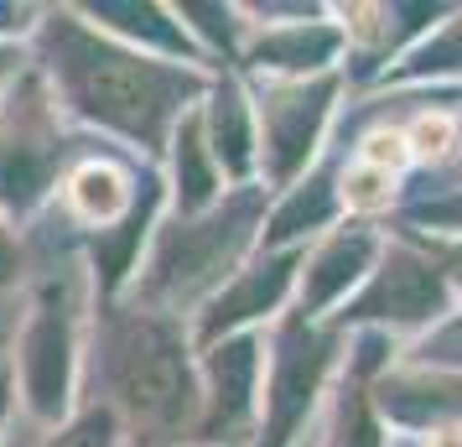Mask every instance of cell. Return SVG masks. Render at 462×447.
I'll list each match as a JSON object with an SVG mask.
<instances>
[{
    "label": "cell",
    "instance_id": "1",
    "mask_svg": "<svg viewBox=\"0 0 462 447\" xmlns=\"http://www.w3.org/2000/svg\"><path fill=\"white\" fill-rule=\"evenodd\" d=\"M47 58H52L58 94L68 99L73 115H84L88 126H105L146 151H156L177 130L182 105L203 88L192 68L162 63L125 42L94 37L73 16L47 22Z\"/></svg>",
    "mask_w": 462,
    "mask_h": 447
},
{
    "label": "cell",
    "instance_id": "2",
    "mask_svg": "<svg viewBox=\"0 0 462 447\" xmlns=\"http://www.w3.org/2000/svg\"><path fill=\"white\" fill-rule=\"evenodd\" d=\"M109 375L120 401L156 426L188 422L203 405L198 375L188 364V343L177 333V322H167L162 312H135L120 322V333L109 343Z\"/></svg>",
    "mask_w": 462,
    "mask_h": 447
},
{
    "label": "cell",
    "instance_id": "3",
    "mask_svg": "<svg viewBox=\"0 0 462 447\" xmlns=\"http://www.w3.org/2000/svg\"><path fill=\"white\" fill-rule=\"evenodd\" d=\"M254 219H260V192H239L229 209L198 213L171 224L167 235L156 239L151 271L141 281V297L156 307H182L198 292H208L229 276V265L239 260L245 239H250Z\"/></svg>",
    "mask_w": 462,
    "mask_h": 447
},
{
    "label": "cell",
    "instance_id": "4",
    "mask_svg": "<svg viewBox=\"0 0 462 447\" xmlns=\"http://www.w3.org/2000/svg\"><path fill=\"white\" fill-rule=\"evenodd\" d=\"M333 79H301V84H281L260 99V167L275 188H296V172H307L317 141L333 115Z\"/></svg>",
    "mask_w": 462,
    "mask_h": 447
},
{
    "label": "cell",
    "instance_id": "5",
    "mask_svg": "<svg viewBox=\"0 0 462 447\" xmlns=\"http://www.w3.org/2000/svg\"><path fill=\"white\" fill-rule=\"evenodd\" d=\"M328 364H333V343L317 339L307 318H291L275 339L271 354V380L260 385L265 390V447H286L296 437V426L307 422L317 390L328 380Z\"/></svg>",
    "mask_w": 462,
    "mask_h": 447
},
{
    "label": "cell",
    "instance_id": "6",
    "mask_svg": "<svg viewBox=\"0 0 462 447\" xmlns=\"http://www.w3.org/2000/svg\"><path fill=\"white\" fill-rule=\"evenodd\" d=\"M354 322H395V328H420L447 312V281L437 265L416 250H384L374 265V281L364 286V297L343 307Z\"/></svg>",
    "mask_w": 462,
    "mask_h": 447
},
{
    "label": "cell",
    "instance_id": "7",
    "mask_svg": "<svg viewBox=\"0 0 462 447\" xmlns=\"http://www.w3.org/2000/svg\"><path fill=\"white\" fill-rule=\"evenodd\" d=\"M22 385L26 405L37 416H58L68 405V385H73V302L63 292H47L32 307L22 339Z\"/></svg>",
    "mask_w": 462,
    "mask_h": 447
},
{
    "label": "cell",
    "instance_id": "8",
    "mask_svg": "<svg viewBox=\"0 0 462 447\" xmlns=\"http://www.w3.org/2000/svg\"><path fill=\"white\" fill-rule=\"evenodd\" d=\"M379 239L369 229H337L317 245V256L307 260V276H301V318L312 322L322 307H333L343 292H354L364 271H374Z\"/></svg>",
    "mask_w": 462,
    "mask_h": 447
},
{
    "label": "cell",
    "instance_id": "9",
    "mask_svg": "<svg viewBox=\"0 0 462 447\" xmlns=\"http://www.w3.org/2000/svg\"><path fill=\"white\" fill-rule=\"evenodd\" d=\"M301 256H265L254 271H245V276L234 281L224 297L213 302L208 322H203V339H218V333H234V328H245V322L265 318V312H275L281 302H286V292H291V271Z\"/></svg>",
    "mask_w": 462,
    "mask_h": 447
},
{
    "label": "cell",
    "instance_id": "10",
    "mask_svg": "<svg viewBox=\"0 0 462 447\" xmlns=\"http://www.w3.org/2000/svg\"><path fill=\"white\" fill-rule=\"evenodd\" d=\"M260 385H265V369H260V343L254 339H224L213 349L208 359V426H229L234 416H245L260 396Z\"/></svg>",
    "mask_w": 462,
    "mask_h": 447
},
{
    "label": "cell",
    "instance_id": "11",
    "mask_svg": "<svg viewBox=\"0 0 462 447\" xmlns=\"http://www.w3.org/2000/svg\"><path fill=\"white\" fill-rule=\"evenodd\" d=\"M384 416L411 426H462V375H400L379 385Z\"/></svg>",
    "mask_w": 462,
    "mask_h": 447
},
{
    "label": "cell",
    "instance_id": "12",
    "mask_svg": "<svg viewBox=\"0 0 462 447\" xmlns=\"http://www.w3.org/2000/svg\"><path fill=\"white\" fill-rule=\"evenodd\" d=\"M337 47H343V32L328 22H291V26H275L265 32L260 42H254V63L265 68V73H286L291 84H301L307 73L317 68H328L337 58Z\"/></svg>",
    "mask_w": 462,
    "mask_h": 447
},
{
    "label": "cell",
    "instance_id": "13",
    "mask_svg": "<svg viewBox=\"0 0 462 447\" xmlns=\"http://www.w3.org/2000/svg\"><path fill=\"white\" fill-rule=\"evenodd\" d=\"M208 156L218 162V172L229 177H250L254 167V126H250V105L234 84H218L213 88V115H208Z\"/></svg>",
    "mask_w": 462,
    "mask_h": 447
},
{
    "label": "cell",
    "instance_id": "14",
    "mask_svg": "<svg viewBox=\"0 0 462 447\" xmlns=\"http://www.w3.org/2000/svg\"><path fill=\"white\" fill-rule=\"evenodd\" d=\"M63 192H68L73 219H84L88 229H99V235H109V224L130 213V182H125V172L109 167V162H84L68 177Z\"/></svg>",
    "mask_w": 462,
    "mask_h": 447
},
{
    "label": "cell",
    "instance_id": "15",
    "mask_svg": "<svg viewBox=\"0 0 462 447\" xmlns=\"http://www.w3.org/2000/svg\"><path fill=\"white\" fill-rule=\"evenodd\" d=\"M177 203L188 219L208 213L213 192H218V172L208 167V141H203V120H177Z\"/></svg>",
    "mask_w": 462,
    "mask_h": 447
},
{
    "label": "cell",
    "instance_id": "16",
    "mask_svg": "<svg viewBox=\"0 0 462 447\" xmlns=\"http://www.w3.org/2000/svg\"><path fill=\"white\" fill-rule=\"evenodd\" d=\"M337 213V198L333 188L322 182V177H307V182H296L291 198L281 203V213H275L271 224V245H286V239L296 235H312V229H328Z\"/></svg>",
    "mask_w": 462,
    "mask_h": 447
},
{
    "label": "cell",
    "instance_id": "17",
    "mask_svg": "<svg viewBox=\"0 0 462 447\" xmlns=\"http://www.w3.org/2000/svg\"><path fill=\"white\" fill-rule=\"evenodd\" d=\"M457 115H447V109H426V115H416L411 126H405V146H411V156H420V162H447L452 156V146H457Z\"/></svg>",
    "mask_w": 462,
    "mask_h": 447
},
{
    "label": "cell",
    "instance_id": "18",
    "mask_svg": "<svg viewBox=\"0 0 462 447\" xmlns=\"http://www.w3.org/2000/svg\"><path fill=\"white\" fill-rule=\"evenodd\" d=\"M333 447H379V426L369 416V401L348 390L337 405V426H333Z\"/></svg>",
    "mask_w": 462,
    "mask_h": 447
},
{
    "label": "cell",
    "instance_id": "19",
    "mask_svg": "<svg viewBox=\"0 0 462 447\" xmlns=\"http://www.w3.org/2000/svg\"><path fill=\"white\" fill-rule=\"evenodd\" d=\"M115 437H120L115 411H109V405H94V411H84L73 426H63L47 447H115Z\"/></svg>",
    "mask_w": 462,
    "mask_h": 447
},
{
    "label": "cell",
    "instance_id": "20",
    "mask_svg": "<svg viewBox=\"0 0 462 447\" xmlns=\"http://www.w3.org/2000/svg\"><path fill=\"white\" fill-rule=\"evenodd\" d=\"M452 68H462V16L447 22V32H441L437 42L420 47L405 73H452Z\"/></svg>",
    "mask_w": 462,
    "mask_h": 447
},
{
    "label": "cell",
    "instance_id": "21",
    "mask_svg": "<svg viewBox=\"0 0 462 447\" xmlns=\"http://www.w3.org/2000/svg\"><path fill=\"white\" fill-rule=\"evenodd\" d=\"M431 354L462 369V318H452L441 333H431V339H426V359H431Z\"/></svg>",
    "mask_w": 462,
    "mask_h": 447
},
{
    "label": "cell",
    "instance_id": "22",
    "mask_svg": "<svg viewBox=\"0 0 462 447\" xmlns=\"http://www.w3.org/2000/svg\"><path fill=\"white\" fill-rule=\"evenodd\" d=\"M420 219H431V224H452V229H462V192H452V198H441V203H426V209H420Z\"/></svg>",
    "mask_w": 462,
    "mask_h": 447
},
{
    "label": "cell",
    "instance_id": "23",
    "mask_svg": "<svg viewBox=\"0 0 462 447\" xmlns=\"http://www.w3.org/2000/svg\"><path fill=\"white\" fill-rule=\"evenodd\" d=\"M11 271H16V245H11L5 224H0V281H11Z\"/></svg>",
    "mask_w": 462,
    "mask_h": 447
},
{
    "label": "cell",
    "instance_id": "24",
    "mask_svg": "<svg viewBox=\"0 0 462 447\" xmlns=\"http://www.w3.org/2000/svg\"><path fill=\"white\" fill-rule=\"evenodd\" d=\"M426 447H462V426H437V432H426Z\"/></svg>",
    "mask_w": 462,
    "mask_h": 447
},
{
    "label": "cell",
    "instance_id": "25",
    "mask_svg": "<svg viewBox=\"0 0 462 447\" xmlns=\"http://www.w3.org/2000/svg\"><path fill=\"white\" fill-rule=\"evenodd\" d=\"M5 68H11V52H5V47H0V84H5Z\"/></svg>",
    "mask_w": 462,
    "mask_h": 447
},
{
    "label": "cell",
    "instance_id": "26",
    "mask_svg": "<svg viewBox=\"0 0 462 447\" xmlns=\"http://www.w3.org/2000/svg\"><path fill=\"white\" fill-rule=\"evenodd\" d=\"M0 416H5V380H0Z\"/></svg>",
    "mask_w": 462,
    "mask_h": 447
},
{
    "label": "cell",
    "instance_id": "27",
    "mask_svg": "<svg viewBox=\"0 0 462 447\" xmlns=\"http://www.w3.org/2000/svg\"><path fill=\"white\" fill-rule=\"evenodd\" d=\"M457 286H462V271H457Z\"/></svg>",
    "mask_w": 462,
    "mask_h": 447
}]
</instances>
